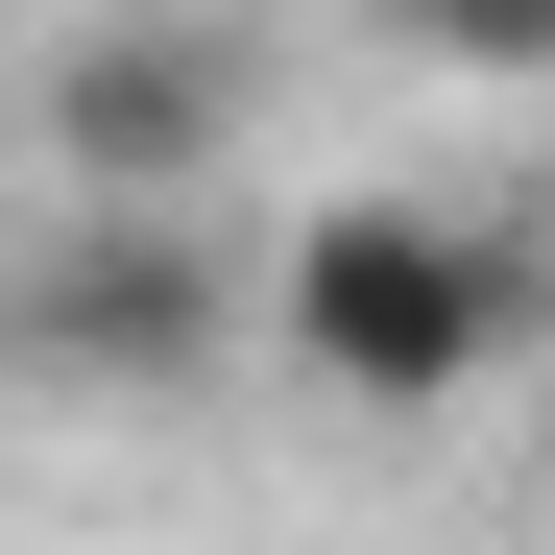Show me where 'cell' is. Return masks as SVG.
<instances>
[{"instance_id": "cell-4", "label": "cell", "mask_w": 555, "mask_h": 555, "mask_svg": "<svg viewBox=\"0 0 555 555\" xmlns=\"http://www.w3.org/2000/svg\"><path fill=\"white\" fill-rule=\"evenodd\" d=\"M387 49H435V73H483V98H531V73H555V0H387Z\"/></svg>"}, {"instance_id": "cell-1", "label": "cell", "mask_w": 555, "mask_h": 555, "mask_svg": "<svg viewBox=\"0 0 555 555\" xmlns=\"http://www.w3.org/2000/svg\"><path fill=\"white\" fill-rule=\"evenodd\" d=\"M266 338L338 411H459V387H507L555 338V242L531 218H435V194H314L266 242Z\"/></svg>"}, {"instance_id": "cell-5", "label": "cell", "mask_w": 555, "mask_h": 555, "mask_svg": "<svg viewBox=\"0 0 555 555\" xmlns=\"http://www.w3.org/2000/svg\"><path fill=\"white\" fill-rule=\"evenodd\" d=\"M531 169H555V73H531Z\"/></svg>"}, {"instance_id": "cell-3", "label": "cell", "mask_w": 555, "mask_h": 555, "mask_svg": "<svg viewBox=\"0 0 555 555\" xmlns=\"http://www.w3.org/2000/svg\"><path fill=\"white\" fill-rule=\"evenodd\" d=\"M194 145H218V49L194 25L49 49V169H73V194H194Z\"/></svg>"}, {"instance_id": "cell-2", "label": "cell", "mask_w": 555, "mask_h": 555, "mask_svg": "<svg viewBox=\"0 0 555 555\" xmlns=\"http://www.w3.org/2000/svg\"><path fill=\"white\" fill-rule=\"evenodd\" d=\"M25 338H49V362H98V387H169V362H218V338H242V266H218L194 194H98V218L49 242Z\"/></svg>"}]
</instances>
